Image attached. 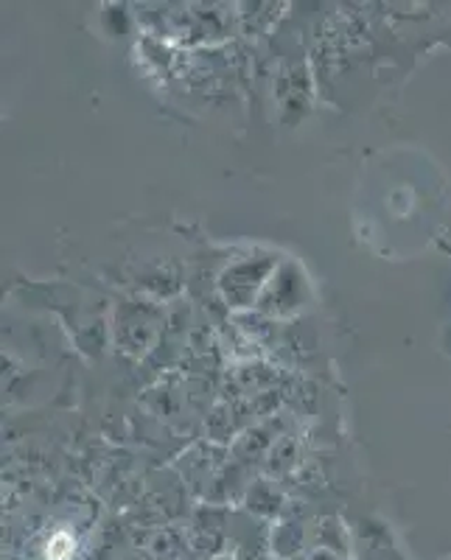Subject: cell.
<instances>
[{
  "instance_id": "obj_1",
  "label": "cell",
  "mask_w": 451,
  "mask_h": 560,
  "mask_svg": "<svg viewBox=\"0 0 451 560\" xmlns=\"http://www.w3.org/2000/svg\"><path fill=\"white\" fill-rule=\"evenodd\" d=\"M163 303H154L149 298H122L115 303L113 314V342L115 350L129 362H143L160 348L165 334Z\"/></svg>"
},
{
  "instance_id": "obj_2",
  "label": "cell",
  "mask_w": 451,
  "mask_h": 560,
  "mask_svg": "<svg viewBox=\"0 0 451 560\" xmlns=\"http://www.w3.org/2000/svg\"><path fill=\"white\" fill-rule=\"evenodd\" d=\"M280 258L273 249H250L217 275V292L230 312H253Z\"/></svg>"
},
{
  "instance_id": "obj_3",
  "label": "cell",
  "mask_w": 451,
  "mask_h": 560,
  "mask_svg": "<svg viewBox=\"0 0 451 560\" xmlns=\"http://www.w3.org/2000/svg\"><path fill=\"white\" fill-rule=\"evenodd\" d=\"M312 303L314 289L305 269L292 258H280L278 269H275L264 292H261L255 314L269 319V323H275V319L284 323V319L300 317L305 308H312Z\"/></svg>"
},
{
  "instance_id": "obj_4",
  "label": "cell",
  "mask_w": 451,
  "mask_h": 560,
  "mask_svg": "<svg viewBox=\"0 0 451 560\" xmlns=\"http://www.w3.org/2000/svg\"><path fill=\"white\" fill-rule=\"evenodd\" d=\"M230 463V448L210 443L208 438L194 443L192 448H185L177 459V474L183 482L185 493H192L194 499L205 502L210 485L217 482L219 474L224 471V465Z\"/></svg>"
},
{
  "instance_id": "obj_5",
  "label": "cell",
  "mask_w": 451,
  "mask_h": 560,
  "mask_svg": "<svg viewBox=\"0 0 451 560\" xmlns=\"http://www.w3.org/2000/svg\"><path fill=\"white\" fill-rule=\"evenodd\" d=\"M312 70L305 65V59H289L278 68L273 82V96L278 102V115L284 124H298L309 107H312L314 82Z\"/></svg>"
},
{
  "instance_id": "obj_6",
  "label": "cell",
  "mask_w": 451,
  "mask_h": 560,
  "mask_svg": "<svg viewBox=\"0 0 451 560\" xmlns=\"http://www.w3.org/2000/svg\"><path fill=\"white\" fill-rule=\"evenodd\" d=\"M129 283L138 289L140 298H149L154 303H163V300H172L183 292L185 272L177 261L172 258H158V261L140 264L132 275H129Z\"/></svg>"
},
{
  "instance_id": "obj_7",
  "label": "cell",
  "mask_w": 451,
  "mask_h": 560,
  "mask_svg": "<svg viewBox=\"0 0 451 560\" xmlns=\"http://www.w3.org/2000/svg\"><path fill=\"white\" fill-rule=\"evenodd\" d=\"M140 558L147 560H188L194 552V541L177 524H154L138 538Z\"/></svg>"
},
{
  "instance_id": "obj_8",
  "label": "cell",
  "mask_w": 451,
  "mask_h": 560,
  "mask_svg": "<svg viewBox=\"0 0 451 560\" xmlns=\"http://www.w3.org/2000/svg\"><path fill=\"white\" fill-rule=\"evenodd\" d=\"M305 552H309V527L303 524V518L284 513L269 527V555L280 560H300L305 558Z\"/></svg>"
},
{
  "instance_id": "obj_9",
  "label": "cell",
  "mask_w": 451,
  "mask_h": 560,
  "mask_svg": "<svg viewBox=\"0 0 451 560\" xmlns=\"http://www.w3.org/2000/svg\"><path fill=\"white\" fill-rule=\"evenodd\" d=\"M242 510H247L250 516L261 518V522H278L287 513V497L284 490L273 482V477H258L250 482L247 493L242 499Z\"/></svg>"
},
{
  "instance_id": "obj_10",
  "label": "cell",
  "mask_w": 451,
  "mask_h": 560,
  "mask_svg": "<svg viewBox=\"0 0 451 560\" xmlns=\"http://www.w3.org/2000/svg\"><path fill=\"white\" fill-rule=\"evenodd\" d=\"M300 465V443L292 432H284L275 446L269 448L267 459H264V468H267L269 477H289L292 471H298Z\"/></svg>"
},
{
  "instance_id": "obj_11",
  "label": "cell",
  "mask_w": 451,
  "mask_h": 560,
  "mask_svg": "<svg viewBox=\"0 0 451 560\" xmlns=\"http://www.w3.org/2000/svg\"><path fill=\"white\" fill-rule=\"evenodd\" d=\"M250 12H239V26H242L244 34H267L269 26L278 20V9L275 3H255V7H247Z\"/></svg>"
},
{
  "instance_id": "obj_12",
  "label": "cell",
  "mask_w": 451,
  "mask_h": 560,
  "mask_svg": "<svg viewBox=\"0 0 451 560\" xmlns=\"http://www.w3.org/2000/svg\"><path fill=\"white\" fill-rule=\"evenodd\" d=\"M77 535L70 533V529H57L51 533V538L45 541L43 547V558L45 560H73L77 558Z\"/></svg>"
},
{
  "instance_id": "obj_13",
  "label": "cell",
  "mask_w": 451,
  "mask_h": 560,
  "mask_svg": "<svg viewBox=\"0 0 451 560\" xmlns=\"http://www.w3.org/2000/svg\"><path fill=\"white\" fill-rule=\"evenodd\" d=\"M345 558H348V555L334 552V549H320V547H314V549H309V552H305L303 560H345Z\"/></svg>"
},
{
  "instance_id": "obj_14",
  "label": "cell",
  "mask_w": 451,
  "mask_h": 560,
  "mask_svg": "<svg viewBox=\"0 0 451 560\" xmlns=\"http://www.w3.org/2000/svg\"><path fill=\"white\" fill-rule=\"evenodd\" d=\"M210 560H235V555H230V552H222V555H217V558H210Z\"/></svg>"
},
{
  "instance_id": "obj_15",
  "label": "cell",
  "mask_w": 451,
  "mask_h": 560,
  "mask_svg": "<svg viewBox=\"0 0 451 560\" xmlns=\"http://www.w3.org/2000/svg\"><path fill=\"white\" fill-rule=\"evenodd\" d=\"M127 560H147V558H127Z\"/></svg>"
},
{
  "instance_id": "obj_16",
  "label": "cell",
  "mask_w": 451,
  "mask_h": 560,
  "mask_svg": "<svg viewBox=\"0 0 451 560\" xmlns=\"http://www.w3.org/2000/svg\"><path fill=\"white\" fill-rule=\"evenodd\" d=\"M269 560H280V558H269Z\"/></svg>"
}]
</instances>
